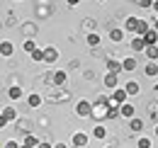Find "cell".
Segmentation results:
<instances>
[{
	"instance_id": "obj_1",
	"label": "cell",
	"mask_w": 158,
	"mask_h": 148,
	"mask_svg": "<svg viewBox=\"0 0 158 148\" xmlns=\"http://www.w3.org/2000/svg\"><path fill=\"white\" fill-rule=\"evenodd\" d=\"M76 114H78V117H90V114H93V105H90L88 100H80L78 105H76Z\"/></svg>"
},
{
	"instance_id": "obj_2",
	"label": "cell",
	"mask_w": 158,
	"mask_h": 148,
	"mask_svg": "<svg viewBox=\"0 0 158 148\" xmlns=\"http://www.w3.org/2000/svg\"><path fill=\"white\" fill-rule=\"evenodd\" d=\"M127 97H129L127 90H124V88H117V90L112 92V102H114V105H124V102H127Z\"/></svg>"
},
{
	"instance_id": "obj_3",
	"label": "cell",
	"mask_w": 158,
	"mask_h": 148,
	"mask_svg": "<svg viewBox=\"0 0 158 148\" xmlns=\"http://www.w3.org/2000/svg\"><path fill=\"white\" fill-rule=\"evenodd\" d=\"M143 41H146V46H156L158 44V32L156 29H148V32L143 34Z\"/></svg>"
},
{
	"instance_id": "obj_4",
	"label": "cell",
	"mask_w": 158,
	"mask_h": 148,
	"mask_svg": "<svg viewBox=\"0 0 158 148\" xmlns=\"http://www.w3.org/2000/svg\"><path fill=\"white\" fill-rule=\"evenodd\" d=\"M56 58H59V51H56L54 46H46V49H44V61H46V63H54Z\"/></svg>"
},
{
	"instance_id": "obj_5",
	"label": "cell",
	"mask_w": 158,
	"mask_h": 148,
	"mask_svg": "<svg viewBox=\"0 0 158 148\" xmlns=\"http://www.w3.org/2000/svg\"><path fill=\"white\" fill-rule=\"evenodd\" d=\"M119 114H122V117H127V119H134L136 107H134V105H122V107H119Z\"/></svg>"
},
{
	"instance_id": "obj_6",
	"label": "cell",
	"mask_w": 158,
	"mask_h": 148,
	"mask_svg": "<svg viewBox=\"0 0 158 148\" xmlns=\"http://www.w3.org/2000/svg\"><path fill=\"white\" fill-rule=\"evenodd\" d=\"M105 85H107L110 90H117V88H119V78H117V75H112V73H107V75H105Z\"/></svg>"
},
{
	"instance_id": "obj_7",
	"label": "cell",
	"mask_w": 158,
	"mask_h": 148,
	"mask_svg": "<svg viewBox=\"0 0 158 148\" xmlns=\"http://www.w3.org/2000/svg\"><path fill=\"white\" fill-rule=\"evenodd\" d=\"M107 109H110V107H100V105H93V117H95V119H105V117H107Z\"/></svg>"
},
{
	"instance_id": "obj_8",
	"label": "cell",
	"mask_w": 158,
	"mask_h": 148,
	"mask_svg": "<svg viewBox=\"0 0 158 148\" xmlns=\"http://www.w3.org/2000/svg\"><path fill=\"white\" fill-rule=\"evenodd\" d=\"M136 66H139V63H136V58H131V56L122 61V71H134Z\"/></svg>"
},
{
	"instance_id": "obj_9",
	"label": "cell",
	"mask_w": 158,
	"mask_h": 148,
	"mask_svg": "<svg viewBox=\"0 0 158 148\" xmlns=\"http://www.w3.org/2000/svg\"><path fill=\"white\" fill-rule=\"evenodd\" d=\"M143 73L148 75V78H156V75H158V63H151V61H148L146 68H143Z\"/></svg>"
},
{
	"instance_id": "obj_10",
	"label": "cell",
	"mask_w": 158,
	"mask_h": 148,
	"mask_svg": "<svg viewBox=\"0 0 158 148\" xmlns=\"http://www.w3.org/2000/svg\"><path fill=\"white\" fill-rule=\"evenodd\" d=\"M146 56H148L151 63H156V61H158V44H156V46H146Z\"/></svg>"
},
{
	"instance_id": "obj_11",
	"label": "cell",
	"mask_w": 158,
	"mask_h": 148,
	"mask_svg": "<svg viewBox=\"0 0 158 148\" xmlns=\"http://www.w3.org/2000/svg\"><path fill=\"white\" fill-rule=\"evenodd\" d=\"M12 51H15V46L10 41H2L0 44V56H12Z\"/></svg>"
},
{
	"instance_id": "obj_12",
	"label": "cell",
	"mask_w": 158,
	"mask_h": 148,
	"mask_svg": "<svg viewBox=\"0 0 158 148\" xmlns=\"http://www.w3.org/2000/svg\"><path fill=\"white\" fill-rule=\"evenodd\" d=\"M107 71H110L112 75H117L119 71H122V66H119V61H114V58H110V61H107Z\"/></svg>"
},
{
	"instance_id": "obj_13",
	"label": "cell",
	"mask_w": 158,
	"mask_h": 148,
	"mask_svg": "<svg viewBox=\"0 0 158 148\" xmlns=\"http://www.w3.org/2000/svg\"><path fill=\"white\" fill-rule=\"evenodd\" d=\"M131 49H134V51H146V41H143V37L134 39V41H131Z\"/></svg>"
},
{
	"instance_id": "obj_14",
	"label": "cell",
	"mask_w": 158,
	"mask_h": 148,
	"mask_svg": "<svg viewBox=\"0 0 158 148\" xmlns=\"http://www.w3.org/2000/svg\"><path fill=\"white\" fill-rule=\"evenodd\" d=\"M124 90H127V95H139V90H141V85H139V83H134V80H129Z\"/></svg>"
},
{
	"instance_id": "obj_15",
	"label": "cell",
	"mask_w": 158,
	"mask_h": 148,
	"mask_svg": "<svg viewBox=\"0 0 158 148\" xmlns=\"http://www.w3.org/2000/svg\"><path fill=\"white\" fill-rule=\"evenodd\" d=\"M7 97H10V100H20L22 97V88L20 85H12V88L7 90Z\"/></svg>"
},
{
	"instance_id": "obj_16",
	"label": "cell",
	"mask_w": 158,
	"mask_h": 148,
	"mask_svg": "<svg viewBox=\"0 0 158 148\" xmlns=\"http://www.w3.org/2000/svg\"><path fill=\"white\" fill-rule=\"evenodd\" d=\"M85 143H88V136H85V134H76V136H73V146L83 148Z\"/></svg>"
},
{
	"instance_id": "obj_17",
	"label": "cell",
	"mask_w": 158,
	"mask_h": 148,
	"mask_svg": "<svg viewBox=\"0 0 158 148\" xmlns=\"http://www.w3.org/2000/svg\"><path fill=\"white\" fill-rule=\"evenodd\" d=\"M54 83H56V85H66V73H63V71H56V73H54Z\"/></svg>"
},
{
	"instance_id": "obj_18",
	"label": "cell",
	"mask_w": 158,
	"mask_h": 148,
	"mask_svg": "<svg viewBox=\"0 0 158 148\" xmlns=\"http://www.w3.org/2000/svg\"><path fill=\"white\" fill-rule=\"evenodd\" d=\"M27 105H29V107H41V97L39 95H29V97H27Z\"/></svg>"
},
{
	"instance_id": "obj_19",
	"label": "cell",
	"mask_w": 158,
	"mask_h": 148,
	"mask_svg": "<svg viewBox=\"0 0 158 148\" xmlns=\"http://www.w3.org/2000/svg\"><path fill=\"white\" fill-rule=\"evenodd\" d=\"M2 117H5L7 121H12V119H17V112L12 109V107H5V109H2Z\"/></svg>"
},
{
	"instance_id": "obj_20",
	"label": "cell",
	"mask_w": 158,
	"mask_h": 148,
	"mask_svg": "<svg viewBox=\"0 0 158 148\" xmlns=\"http://www.w3.org/2000/svg\"><path fill=\"white\" fill-rule=\"evenodd\" d=\"M22 49H24V51H27V54H34V51H37V49H39V46H37V44H34V41H32V39H27V41H24V46H22Z\"/></svg>"
},
{
	"instance_id": "obj_21",
	"label": "cell",
	"mask_w": 158,
	"mask_h": 148,
	"mask_svg": "<svg viewBox=\"0 0 158 148\" xmlns=\"http://www.w3.org/2000/svg\"><path fill=\"white\" fill-rule=\"evenodd\" d=\"M93 134H95V138H105V136H107V129H105L102 124H98V126L93 129Z\"/></svg>"
},
{
	"instance_id": "obj_22",
	"label": "cell",
	"mask_w": 158,
	"mask_h": 148,
	"mask_svg": "<svg viewBox=\"0 0 158 148\" xmlns=\"http://www.w3.org/2000/svg\"><path fill=\"white\" fill-rule=\"evenodd\" d=\"M136 27H139V17H129L127 19V29H129V32H136Z\"/></svg>"
},
{
	"instance_id": "obj_23",
	"label": "cell",
	"mask_w": 158,
	"mask_h": 148,
	"mask_svg": "<svg viewBox=\"0 0 158 148\" xmlns=\"http://www.w3.org/2000/svg\"><path fill=\"white\" fill-rule=\"evenodd\" d=\"M129 126H131V129H134V131H141V129H143V121L134 117V119H129Z\"/></svg>"
},
{
	"instance_id": "obj_24",
	"label": "cell",
	"mask_w": 158,
	"mask_h": 148,
	"mask_svg": "<svg viewBox=\"0 0 158 148\" xmlns=\"http://www.w3.org/2000/svg\"><path fill=\"white\" fill-rule=\"evenodd\" d=\"M22 29H24V32H27L29 37H34V34H37V27H34V22H27V24H24Z\"/></svg>"
},
{
	"instance_id": "obj_25",
	"label": "cell",
	"mask_w": 158,
	"mask_h": 148,
	"mask_svg": "<svg viewBox=\"0 0 158 148\" xmlns=\"http://www.w3.org/2000/svg\"><path fill=\"white\" fill-rule=\"evenodd\" d=\"M100 41H102V39H100V34H95V32H93V34H88V44H90V46H98Z\"/></svg>"
},
{
	"instance_id": "obj_26",
	"label": "cell",
	"mask_w": 158,
	"mask_h": 148,
	"mask_svg": "<svg viewBox=\"0 0 158 148\" xmlns=\"http://www.w3.org/2000/svg\"><path fill=\"white\" fill-rule=\"evenodd\" d=\"M110 37H112V41H122L124 34H122V29H112V32H110Z\"/></svg>"
},
{
	"instance_id": "obj_27",
	"label": "cell",
	"mask_w": 158,
	"mask_h": 148,
	"mask_svg": "<svg viewBox=\"0 0 158 148\" xmlns=\"http://www.w3.org/2000/svg\"><path fill=\"white\" fill-rule=\"evenodd\" d=\"M119 114V105H110V109H107V117L112 119V117H117Z\"/></svg>"
},
{
	"instance_id": "obj_28",
	"label": "cell",
	"mask_w": 158,
	"mask_h": 148,
	"mask_svg": "<svg viewBox=\"0 0 158 148\" xmlns=\"http://www.w3.org/2000/svg\"><path fill=\"white\" fill-rule=\"evenodd\" d=\"M24 146H32V148H37V146H39V141H37L34 136H27V138H24Z\"/></svg>"
},
{
	"instance_id": "obj_29",
	"label": "cell",
	"mask_w": 158,
	"mask_h": 148,
	"mask_svg": "<svg viewBox=\"0 0 158 148\" xmlns=\"http://www.w3.org/2000/svg\"><path fill=\"white\" fill-rule=\"evenodd\" d=\"M110 102H112L110 97H98V102H95V105H100V107H110Z\"/></svg>"
},
{
	"instance_id": "obj_30",
	"label": "cell",
	"mask_w": 158,
	"mask_h": 148,
	"mask_svg": "<svg viewBox=\"0 0 158 148\" xmlns=\"http://www.w3.org/2000/svg\"><path fill=\"white\" fill-rule=\"evenodd\" d=\"M32 58H34V61H44V49H37V51L32 54Z\"/></svg>"
},
{
	"instance_id": "obj_31",
	"label": "cell",
	"mask_w": 158,
	"mask_h": 148,
	"mask_svg": "<svg viewBox=\"0 0 158 148\" xmlns=\"http://www.w3.org/2000/svg\"><path fill=\"white\" fill-rule=\"evenodd\" d=\"M139 148H151V141L148 138H139Z\"/></svg>"
},
{
	"instance_id": "obj_32",
	"label": "cell",
	"mask_w": 158,
	"mask_h": 148,
	"mask_svg": "<svg viewBox=\"0 0 158 148\" xmlns=\"http://www.w3.org/2000/svg\"><path fill=\"white\" fill-rule=\"evenodd\" d=\"M139 7H153L151 0H139Z\"/></svg>"
},
{
	"instance_id": "obj_33",
	"label": "cell",
	"mask_w": 158,
	"mask_h": 148,
	"mask_svg": "<svg viewBox=\"0 0 158 148\" xmlns=\"http://www.w3.org/2000/svg\"><path fill=\"white\" fill-rule=\"evenodd\" d=\"M5 148H20V143H17V141H7V143H5Z\"/></svg>"
},
{
	"instance_id": "obj_34",
	"label": "cell",
	"mask_w": 158,
	"mask_h": 148,
	"mask_svg": "<svg viewBox=\"0 0 158 148\" xmlns=\"http://www.w3.org/2000/svg\"><path fill=\"white\" fill-rule=\"evenodd\" d=\"M5 124H7V119H5V117H2V114H0V129H2V126H5Z\"/></svg>"
},
{
	"instance_id": "obj_35",
	"label": "cell",
	"mask_w": 158,
	"mask_h": 148,
	"mask_svg": "<svg viewBox=\"0 0 158 148\" xmlns=\"http://www.w3.org/2000/svg\"><path fill=\"white\" fill-rule=\"evenodd\" d=\"M37 148H54V146H51V143H39Z\"/></svg>"
},
{
	"instance_id": "obj_36",
	"label": "cell",
	"mask_w": 158,
	"mask_h": 148,
	"mask_svg": "<svg viewBox=\"0 0 158 148\" xmlns=\"http://www.w3.org/2000/svg\"><path fill=\"white\" fill-rule=\"evenodd\" d=\"M54 148H66V143H56V146H54Z\"/></svg>"
},
{
	"instance_id": "obj_37",
	"label": "cell",
	"mask_w": 158,
	"mask_h": 148,
	"mask_svg": "<svg viewBox=\"0 0 158 148\" xmlns=\"http://www.w3.org/2000/svg\"><path fill=\"white\" fill-rule=\"evenodd\" d=\"M153 10H156V12H158V0H156V2H153Z\"/></svg>"
},
{
	"instance_id": "obj_38",
	"label": "cell",
	"mask_w": 158,
	"mask_h": 148,
	"mask_svg": "<svg viewBox=\"0 0 158 148\" xmlns=\"http://www.w3.org/2000/svg\"><path fill=\"white\" fill-rule=\"evenodd\" d=\"M153 29H156V32H158V19H156V24H153Z\"/></svg>"
},
{
	"instance_id": "obj_39",
	"label": "cell",
	"mask_w": 158,
	"mask_h": 148,
	"mask_svg": "<svg viewBox=\"0 0 158 148\" xmlns=\"http://www.w3.org/2000/svg\"><path fill=\"white\" fill-rule=\"evenodd\" d=\"M20 148H32V146H24V143H22V146H20Z\"/></svg>"
},
{
	"instance_id": "obj_40",
	"label": "cell",
	"mask_w": 158,
	"mask_h": 148,
	"mask_svg": "<svg viewBox=\"0 0 158 148\" xmlns=\"http://www.w3.org/2000/svg\"><path fill=\"white\" fill-rule=\"evenodd\" d=\"M156 136H158V124H156Z\"/></svg>"
},
{
	"instance_id": "obj_41",
	"label": "cell",
	"mask_w": 158,
	"mask_h": 148,
	"mask_svg": "<svg viewBox=\"0 0 158 148\" xmlns=\"http://www.w3.org/2000/svg\"><path fill=\"white\" fill-rule=\"evenodd\" d=\"M110 148H112V146H110Z\"/></svg>"
}]
</instances>
